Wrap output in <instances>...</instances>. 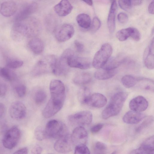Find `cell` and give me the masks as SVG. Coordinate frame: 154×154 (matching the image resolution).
Wrapping results in <instances>:
<instances>
[{
    "label": "cell",
    "mask_w": 154,
    "mask_h": 154,
    "mask_svg": "<svg viewBox=\"0 0 154 154\" xmlns=\"http://www.w3.org/2000/svg\"><path fill=\"white\" fill-rule=\"evenodd\" d=\"M128 95L127 92L122 91L115 94L111 97L108 105L102 111V118L106 119L118 115L122 110Z\"/></svg>",
    "instance_id": "cell-1"
},
{
    "label": "cell",
    "mask_w": 154,
    "mask_h": 154,
    "mask_svg": "<svg viewBox=\"0 0 154 154\" xmlns=\"http://www.w3.org/2000/svg\"><path fill=\"white\" fill-rule=\"evenodd\" d=\"M44 131L46 138L58 140L69 135L68 129L65 125L56 120L48 121L44 128Z\"/></svg>",
    "instance_id": "cell-2"
},
{
    "label": "cell",
    "mask_w": 154,
    "mask_h": 154,
    "mask_svg": "<svg viewBox=\"0 0 154 154\" xmlns=\"http://www.w3.org/2000/svg\"><path fill=\"white\" fill-rule=\"evenodd\" d=\"M74 54L71 49H67L65 50L61 56L55 59L51 67L52 72L57 76H63L68 72L69 66L67 63V59L71 55Z\"/></svg>",
    "instance_id": "cell-3"
},
{
    "label": "cell",
    "mask_w": 154,
    "mask_h": 154,
    "mask_svg": "<svg viewBox=\"0 0 154 154\" xmlns=\"http://www.w3.org/2000/svg\"><path fill=\"white\" fill-rule=\"evenodd\" d=\"M112 52V48L110 44H103L94 56L92 62L93 66L97 69L102 68L110 57Z\"/></svg>",
    "instance_id": "cell-4"
},
{
    "label": "cell",
    "mask_w": 154,
    "mask_h": 154,
    "mask_svg": "<svg viewBox=\"0 0 154 154\" xmlns=\"http://www.w3.org/2000/svg\"><path fill=\"white\" fill-rule=\"evenodd\" d=\"M21 131L19 128L14 126L5 133L3 139L2 144L7 149H11L18 143L21 137Z\"/></svg>",
    "instance_id": "cell-5"
},
{
    "label": "cell",
    "mask_w": 154,
    "mask_h": 154,
    "mask_svg": "<svg viewBox=\"0 0 154 154\" xmlns=\"http://www.w3.org/2000/svg\"><path fill=\"white\" fill-rule=\"evenodd\" d=\"M51 98L64 102L66 97L65 88L63 83L57 79L52 80L50 84Z\"/></svg>",
    "instance_id": "cell-6"
},
{
    "label": "cell",
    "mask_w": 154,
    "mask_h": 154,
    "mask_svg": "<svg viewBox=\"0 0 154 154\" xmlns=\"http://www.w3.org/2000/svg\"><path fill=\"white\" fill-rule=\"evenodd\" d=\"M56 59L54 56L50 55L38 61L32 69V75L34 76H38L47 73L49 66L51 69L52 64Z\"/></svg>",
    "instance_id": "cell-7"
},
{
    "label": "cell",
    "mask_w": 154,
    "mask_h": 154,
    "mask_svg": "<svg viewBox=\"0 0 154 154\" xmlns=\"http://www.w3.org/2000/svg\"><path fill=\"white\" fill-rule=\"evenodd\" d=\"M92 119V113L88 111H80L70 115L68 118V120L71 123L79 126L90 125Z\"/></svg>",
    "instance_id": "cell-8"
},
{
    "label": "cell",
    "mask_w": 154,
    "mask_h": 154,
    "mask_svg": "<svg viewBox=\"0 0 154 154\" xmlns=\"http://www.w3.org/2000/svg\"><path fill=\"white\" fill-rule=\"evenodd\" d=\"M67 63L69 67L82 69H89L92 65L90 59L75 56L74 54L68 57Z\"/></svg>",
    "instance_id": "cell-9"
},
{
    "label": "cell",
    "mask_w": 154,
    "mask_h": 154,
    "mask_svg": "<svg viewBox=\"0 0 154 154\" xmlns=\"http://www.w3.org/2000/svg\"><path fill=\"white\" fill-rule=\"evenodd\" d=\"M38 8L37 4L31 2L26 3L17 12L15 18V22L23 21L35 12Z\"/></svg>",
    "instance_id": "cell-10"
},
{
    "label": "cell",
    "mask_w": 154,
    "mask_h": 154,
    "mask_svg": "<svg viewBox=\"0 0 154 154\" xmlns=\"http://www.w3.org/2000/svg\"><path fill=\"white\" fill-rule=\"evenodd\" d=\"M74 30L73 26L69 24H64L58 27L55 31V36L60 42H64L73 36Z\"/></svg>",
    "instance_id": "cell-11"
},
{
    "label": "cell",
    "mask_w": 154,
    "mask_h": 154,
    "mask_svg": "<svg viewBox=\"0 0 154 154\" xmlns=\"http://www.w3.org/2000/svg\"><path fill=\"white\" fill-rule=\"evenodd\" d=\"M27 29L24 22H15L11 32V36L13 40L17 42H20L27 36Z\"/></svg>",
    "instance_id": "cell-12"
},
{
    "label": "cell",
    "mask_w": 154,
    "mask_h": 154,
    "mask_svg": "<svg viewBox=\"0 0 154 154\" xmlns=\"http://www.w3.org/2000/svg\"><path fill=\"white\" fill-rule=\"evenodd\" d=\"M11 117L16 120L24 118L26 114V109L25 105L21 102L16 101L12 103L9 109Z\"/></svg>",
    "instance_id": "cell-13"
},
{
    "label": "cell",
    "mask_w": 154,
    "mask_h": 154,
    "mask_svg": "<svg viewBox=\"0 0 154 154\" xmlns=\"http://www.w3.org/2000/svg\"><path fill=\"white\" fill-rule=\"evenodd\" d=\"M71 138L73 145L75 146L86 145L88 138L87 131L82 126H78L73 131Z\"/></svg>",
    "instance_id": "cell-14"
},
{
    "label": "cell",
    "mask_w": 154,
    "mask_h": 154,
    "mask_svg": "<svg viewBox=\"0 0 154 154\" xmlns=\"http://www.w3.org/2000/svg\"><path fill=\"white\" fill-rule=\"evenodd\" d=\"M29 17L23 21L24 22L26 26L27 36L34 37L38 34L40 31L41 25L37 19L34 17Z\"/></svg>",
    "instance_id": "cell-15"
},
{
    "label": "cell",
    "mask_w": 154,
    "mask_h": 154,
    "mask_svg": "<svg viewBox=\"0 0 154 154\" xmlns=\"http://www.w3.org/2000/svg\"><path fill=\"white\" fill-rule=\"evenodd\" d=\"M116 36L120 41H125L130 37L136 41L140 38V34L137 29L134 27H129L118 31L116 33Z\"/></svg>",
    "instance_id": "cell-16"
},
{
    "label": "cell",
    "mask_w": 154,
    "mask_h": 154,
    "mask_svg": "<svg viewBox=\"0 0 154 154\" xmlns=\"http://www.w3.org/2000/svg\"><path fill=\"white\" fill-rule=\"evenodd\" d=\"M73 145L71 136L69 135L58 139L54 144V147L55 149L58 152L66 153L72 151Z\"/></svg>",
    "instance_id": "cell-17"
},
{
    "label": "cell",
    "mask_w": 154,
    "mask_h": 154,
    "mask_svg": "<svg viewBox=\"0 0 154 154\" xmlns=\"http://www.w3.org/2000/svg\"><path fill=\"white\" fill-rule=\"evenodd\" d=\"M148 103L146 99L142 96L139 95L131 99L129 103L130 109L132 111L141 112L147 108Z\"/></svg>",
    "instance_id": "cell-18"
},
{
    "label": "cell",
    "mask_w": 154,
    "mask_h": 154,
    "mask_svg": "<svg viewBox=\"0 0 154 154\" xmlns=\"http://www.w3.org/2000/svg\"><path fill=\"white\" fill-rule=\"evenodd\" d=\"M63 104L50 99L42 111L43 116L47 118L54 116L61 109Z\"/></svg>",
    "instance_id": "cell-19"
},
{
    "label": "cell",
    "mask_w": 154,
    "mask_h": 154,
    "mask_svg": "<svg viewBox=\"0 0 154 154\" xmlns=\"http://www.w3.org/2000/svg\"><path fill=\"white\" fill-rule=\"evenodd\" d=\"M17 9L16 3L13 1H7L2 3L0 7V13L3 16L10 17L14 15Z\"/></svg>",
    "instance_id": "cell-20"
},
{
    "label": "cell",
    "mask_w": 154,
    "mask_h": 154,
    "mask_svg": "<svg viewBox=\"0 0 154 154\" xmlns=\"http://www.w3.org/2000/svg\"><path fill=\"white\" fill-rule=\"evenodd\" d=\"M154 38H152L149 46L146 49L144 54V63L149 69L154 68Z\"/></svg>",
    "instance_id": "cell-21"
},
{
    "label": "cell",
    "mask_w": 154,
    "mask_h": 154,
    "mask_svg": "<svg viewBox=\"0 0 154 154\" xmlns=\"http://www.w3.org/2000/svg\"><path fill=\"white\" fill-rule=\"evenodd\" d=\"M72 8V5L67 0L61 1L54 7L55 13L61 17L65 16L69 14Z\"/></svg>",
    "instance_id": "cell-22"
},
{
    "label": "cell",
    "mask_w": 154,
    "mask_h": 154,
    "mask_svg": "<svg viewBox=\"0 0 154 154\" xmlns=\"http://www.w3.org/2000/svg\"><path fill=\"white\" fill-rule=\"evenodd\" d=\"M145 115L141 112L132 110L127 112L123 116V122L128 124H134L139 123L145 117Z\"/></svg>",
    "instance_id": "cell-23"
},
{
    "label": "cell",
    "mask_w": 154,
    "mask_h": 154,
    "mask_svg": "<svg viewBox=\"0 0 154 154\" xmlns=\"http://www.w3.org/2000/svg\"><path fill=\"white\" fill-rule=\"evenodd\" d=\"M107 102V99L103 94L95 93L91 95L87 104L96 108L104 106Z\"/></svg>",
    "instance_id": "cell-24"
},
{
    "label": "cell",
    "mask_w": 154,
    "mask_h": 154,
    "mask_svg": "<svg viewBox=\"0 0 154 154\" xmlns=\"http://www.w3.org/2000/svg\"><path fill=\"white\" fill-rule=\"evenodd\" d=\"M130 154H154V143L150 140H146L139 148L132 150Z\"/></svg>",
    "instance_id": "cell-25"
},
{
    "label": "cell",
    "mask_w": 154,
    "mask_h": 154,
    "mask_svg": "<svg viewBox=\"0 0 154 154\" xmlns=\"http://www.w3.org/2000/svg\"><path fill=\"white\" fill-rule=\"evenodd\" d=\"M117 9L116 1H113L111 4L107 20L108 28L110 33H113L115 29V17Z\"/></svg>",
    "instance_id": "cell-26"
},
{
    "label": "cell",
    "mask_w": 154,
    "mask_h": 154,
    "mask_svg": "<svg viewBox=\"0 0 154 154\" xmlns=\"http://www.w3.org/2000/svg\"><path fill=\"white\" fill-rule=\"evenodd\" d=\"M28 45L30 50L36 54H41L44 48L43 42L40 39L36 37H34L30 40Z\"/></svg>",
    "instance_id": "cell-27"
},
{
    "label": "cell",
    "mask_w": 154,
    "mask_h": 154,
    "mask_svg": "<svg viewBox=\"0 0 154 154\" xmlns=\"http://www.w3.org/2000/svg\"><path fill=\"white\" fill-rule=\"evenodd\" d=\"M116 69L108 70L101 68L98 69L94 73L95 78L98 80H105L110 79L117 73Z\"/></svg>",
    "instance_id": "cell-28"
},
{
    "label": "cell",
    "mask_w": 154,
    "mask_h": 154,
    "mask_svg": "<svg viewBox=\"0 0 154 154\" xmlns=\"http://www.w3.org/2000/svg\"><path fill=\"white\" fill-rule=\"evenodd\" d=\"M92 79L91 75L88 72H82L75 76L74 83L77 85H82L89 83Z\"/></svg>",
    "instance_id": "cell-29"
},
{
    "label": "cell",
    "mask_w": 154,
    "mask_h": 154,
    "mask_svg": "<svg viewBox=\"0 0 154 154\" xmlns=\"http://www.w3.org/2000/svg\"><path fill=\"white\" fill-rule=\"evenodd\" d=\"M91 96L89 89L86 87L81 88L77 93L78 100L83 104H87Z\"/></svg>",
    "instance_id": "cell-30"
},
{
    "label": "cell",
    "mask_w": 154,
    "mask_h": 154,
    "mask_svg": "<svg viewBox=\"0 0 154 154\" xmlns=\"http://www.w3.org/2000/svg\"><path fill=\"white\" fill-rule=\"evenodd\" d=\"M76 20L79 26L82 28L87 29L91 26V18L87 14L84 13L79 14L76 17Z\"/></svg>",
    "instance_id": "cell-31"
},
{
    "label": "cell",
    "mask_w": 154,
    "mask_h": 154,
    "mask_svg": "<svg viewBox=\"0 0 154 154\" xmlns=\"http://www.w3.org/2000/svg\"><path fill=\"white\" fill-rule=\"evenodd\" d=\"M124 60L119 57L109 58L104 66L101 68L108 70L116 69Z\"/></svg>",
    "instance_id": "cell-32"
},
{
    "label": "cell",
    "mask_w": 154,
    "mask_h": 154,
    "mask_svg": "<svg viewBox=\"0 0 154 154\" xmlns=\"http://www.w3.org/2000/svg\"><path fill=\"white\" fill-rule=\"evenodd\" d=\"M140 78L130 75L123 76L121 79V82L123 86L126 88L133 87L140 81Z\"/></svg>",
    "instance_id": "cell-33"
},
{
    "label": "cell",
    "mask_w": 154,
    "mask_h": 154,
    "mask_svg": "<svg viewBox=\"0 0 154 154\" xmlns=\"http://www.w3.org/2000/svg\"><path fill=\"white\" fill-rule=\"evenodd\" d=\"M1 76L9 81L14 80L17 77V75L15 72L6 67L2 68Z\"/></svg>",
    "instance_id": "cell-34"
},
{
    "label": "cell",
    "mask_w": 154,
    "mask_h": 154,
    "mask_svg": "<svg viewBox=\"0 0 154 154\" xmlns=\"http://www.w3.org/2000/svg\"><path fill=\"white\" fill-rule=\"evenodd\" d=\"M46 98L47 94L46 92L42 89L37 90L34 95V101L38 105H41L44 103Z\"/></svg>",
    "instance_id": "cell-35"
},
{
    "label": "cell",
    "mask_w": 154,
    "mask_h": 154,
    "mask_svg": "<svg viewBox=\"0 0 154 154\" xmlns=\"http://www.w3.org/2000/svg\"><path fill=\"white\" fill-rule=\"evenodd\" d=\"M142 122L136 128V131L139 132L151 125L153 122V116H149L145 117Z\"/></svg>",
    "instance_id": "cell-36"
},
{
    "label": "cell",
    "mask_w": 154,
    "mask_h": 154,
    "mask_svg": "<svg viewBox=\"0 0 154 154\" xmlns=\"http://www.w3.org/2000/svg\"><path fill=\"white\" fill-rule=\"evenodd\" d=\"M23 64V62L21 60L15 59H8L6 61V67L13 69L19 68Z\"/></svg>",
    "instance_id": "cell-37"
},
{
    "label": "cell",
    "mask_w": 154,
    "mask_h": 154,
    "mask_svg": "<svg viewBox=\"0 0 154 154\" xmlns=\"http://www.w3.org/2000/svg\"><path fill=\"white\" fill-rule=\"evenodd\" d=\"M107 146L104 143L97 142L95 144L94 148V154H106Z\"/></svg>",
    "instance_id": "cell-38"
},
{
    "label": "cell",
    "mask_w": 154,
    "mask_h": 154,
    "mask_svg": "<svg viewBox=\"0 0 154 154\" xmlns=\"http://www.w3.org/2000/svg\"><path fill=\"white\" fill-rule=\"evenodd\" d=\"M74 154H90V152L86 145H79L75 146Z\"/></svg>",
    "instance_id": "cell-39"
},
{
    "label": "cell",
    "mask_w": 154,
    "mask_h": 154,
    "mask_svg": "<svg viewBox=\"0 0 154 154\" xmlns=\"http://www.w3.org/2000/svg\"><path fill=\"white\" fill-rule=\"evenodd\" d=\"M34 135L36 139L38 140H42L46 138L44 128L41 126H38L35 129Z\"/></svg>",
    "instance_id": "cell-40"
},
{
    "label": "cell",
    "mask_w": 154,
    "mask_h": 154,
    "mask_svg": "<svg viewBox=\"0 0 154 154\" xmlns=\"http://www.w3.org/2000/svg\"><path fill=\"white\" fill-rule=\"evenodd\" d=\"M15 91L17 95L19 97H22L26 95V88L24 85L21 84L17 85L15 87Z\"/></svg>",
    "instance_id": "cell-41"
},
{
    "label": "cell",
    "mask_w": 154,
    "mask_h": 154,
    "mask_svg": "<svg viewBox=\"0 0 154 154\" xmlns=\"http://www.w3.org/2000/svg\"><path fill=\"white\" fill-rule=\"evenodd\" d=\"M101 26V22L97 17H95L93 20L91 25V30L92 32H95L98 30Z\"/></svg>",
    "instance_id": "cell-42"
},
{
    "label": "cell",
    "mask_w": 154,
    "mask_h": 154,
    "mask_svg": "<svg viewBox=\"0 0 154 154\" xmlns=\"http://www.w3.org/2000/svg\"><path fill=\"white\" fill-rule=\"evenodd\" d=\"M119 4L122 9L125 11L129 9L132 6L131 0H119Z\"/></svg>",
    "instance_id": "cell-43"
},
{
    "label": "cell",
    "mask_w": 154,
    "mask_h": 154,
    "mask_svg": "<svg viewBox=\"0 0 154 154\" xmlns=\"http://www.w3.org/2000/svg\"><path fill=\"white\" fill-rule=\"evenodd\" d=\"M117 18L119 22L122 24L125 23L128 20L127 15L125 13L123 12L119 13L118 15Z\"/></svg>",
    "instance_id": "cell-44"
},
{
    "label": "cell",
    "mask_w": 154,
    "mask_h": 154,
    "mask_svg": "<svg viewBox=\"0 0 154 154\" xmlns=\"http://www.w3.org/2000/svg\"><path fill=\"white\" fill-rule=\"evenodd\" d=\"M74 44L76 49L78 52L81 53L83 51L84 47L82 43L78 41L75 40Z\"/></svg>",
    "instance_id": "cell-45"
},
{
    "label": "cell",
    "mask_w": 154,
    "mask_h": 154,
    "mask_svg": "<svg viewBox=\"0 0 154 154\" xmlns=\"http://www.w3.org/2000/svg\"><path fill=\"white\" fill-rule=\"evenodd\" d=\"M103 126V125L102 124H97L94 125L91 128V131L92 133H96L101 129Z\"/></svg>",
    "instance_id": "cell-46"
},
{
    "label": "cell",
    "mask_w": 154,
    "mask_h": 154,
    "mask_svg": "<svg viewBox=\"0 0 154 154\" xmlns=\"http://www.w3.org/2000/svg\"><path fill=\"white\" fill-rule=\"evenodd\" d=\"M7 91V85L4 83H0V96L5 95Z\"/></svg>",
    "instance_id": "cell-47"
},
{
    "label": "cell",
    "mask_w": 154,
    "mask_h": 154,
    "mask_svg": "<svg viewBox=\"0 0 154 154\" xmlns=\"http://www.w3.org/2000/svg\"><path fill=\"white\" fill-rule=\"evenodd\" d=\"M42 148L39 145H37L35 146L32 149V154H41Z\"/></svg>",
    "instance_id": "cell-48"
},
{
    "label": "cell",
    "mask_w": 154,
    "mask_h": 154,
    "mask_svg": "<svg viewBox=\"0 0 154 154\" xmlns=\"http://www.w3.org/2000/svg\"><path fill=\"white\" fill-rule=\"evenodd\" d=\"M28 148L25 147L17 150L13 154H28Z\"/></svg>",
    "instance_id": "cell-49"
},
{
    "label": "cell",
    "mask_w": 154,
    "mask_h": 154,
    "mask_svg": "<svg viewBox=\"0 0 154 154\" xmlns=\"http://www.w3.org/2000/svg\"><path fill=\"white\" fill-rule=\"evenodd\" d=\"M6 112V107L5 105L0 103V118L3 117Z\"/></svg>",
    "instance_id": "cell-50"
},
{
    "label": "cell",
    "mask_w": 154,
    "mask_h": 154,
    "mask_svg": "<svg viewBox=\"0 0 154 154\" xmlns=\"http://www.w3.org/2000/svg\"><path fill=\"white\" fill-rule=\"evenodd\" d=\"M154 1L152 0L149 4L148 7V11L150 14H154Z\"/></svg>",
    "instance_id": "cell-51"
},
{
    "label": "cell",
    "mask_w": 154,
    "mask_h": 154,
    "mask_svg": "<svg viewBox=\"0 0 154 154\" xmlns=\"http://www.w3.org/2000/svg\"><path fill=\"white\" fill-rule=\"evenodd\" d=\"M132 5H140L142 1L141 0H131Z\"/></svg>",
    "instance_id": "cell-52"
},
{
    "label": "cell",
    "mask_w": 154,
    "mask_h": 154,
    "mask_svg": "<svg viewBox=\"0 0 154 154\" xmlns=\"http://www.w3.org/2000/svg\"><path fill=\"white\" fill-rule=\"evenodd\" d=\"M83 1L89 5L92 6L93 5V2L92 0H84Z\"/></svg>",
    "instance_id": "cell-53"
},
{
    "label": "cell",
    "mask_w": 154,
    "mask_h": 154,
    "mask_svg": "<svg viewBox=\"0 0 154 154\" xmlns=\"http://www.w3.org/2000/svg\"><path fill=\"white\" fill-rule=\"evenodd\" d=\"M2 68L0 67V76H1V70L2 69Z\"/></svg>",
    "instance_id": "cell-54"
},
{
    "label": "cell",
    "mask_w": 154,
    "mask_h": 154,
    "mask_svg": "<svg viewBox=\"0 0 154 154\" xmlns=\"http://www.w3.org/2000/svg\"><path fill=\"white\" fill-rule=\"evenodd\" d=\"M115 152H113L112 154H115Z\"/></svg>",
    "instance_id": "cell-55"
}]
</instances>
